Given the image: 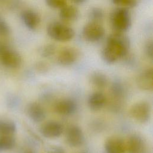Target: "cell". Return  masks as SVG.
<instances>
[{
	"label": "cell",
	"instance_id": "obj_1",
	"mask_svg": "<svg viewBox=\"0 0 153 153\" xmlns=\"http://www.w3.org/2000/svg\"><path fill=\"white\" fill-rule=\"evenodd\" d=\"M130 45V39L127 35L114 32L107 38L106 45L102 51V57L105 62L114 63L127 54Z\"/></svg>",
	"mask_w": 153,
	"mask_h": 153
},
{
	"label": "cell",
	"instance_id": "obj_2",
	"mask_svg": "<svg viewBox=\"0 0 153 153\" xmlns=\"http://www.w3.org/2000/svg\"><path fill=\"white\" fill-rule=\"evenodd\" d=\"M110 23L115 32L123 33L127 30L131 23L130 12L127 8L117 7L110 14Z\"/></svg>",
	"mask_w": 153,
	"mask_h": 153
},
{
	"label": "cell",
	"instance_id": "obj_3",
	"mask_svg": "<svg viewBox=\"0 0 153 153\" xmlns=\"http://www.w3.org/2000/svg\"><path fill=\"white\" fill-rule=\"evenodd\" d=\"M47 33L52 39L58 41H69L75 35V31L71 27L60 22L50 23L47 27Z\"/></svg>",
	"mask_w": 153,
	"mask_h": 153
},
{
	"label": "cell",
	"instance_id": "obj_4",
	"mask_svg": "<svg viewBox=\"0 0 153 153\" xmlns=\"http://www.w3.org/2000/svg\"><path fill=\"white\" fill-rule=\"evenodd\" d=\"M131 117L140 123H147L151 117V106L149 102L141 100L134 103L129 110Z\"/></svg>",
	"mask_w": 153,
	"mask_h": 153
},
{
	"label": "cell",
	"instance_id": "obj_5",
	"mask_svg": "<svg viewBox=\"0 0 153 153\" xmlns=\"http://www.w3.org/2000/svg\"><path fill=\"white\" fill-rule=\"evenodd\" d=\"M83 38L89 42H96L102 39L105 35L104 27L100 24L94 22L86 23L82 30Z\"/></svg>",
	"mask_w": 153,
	"mask_h": 153
},
{
	"label": "cell",
	"instance_id": "obj_6",
	"mask_svg": "<svg viewBox=\"0 0 153 153\" xmlns=\"http://www.w3.org/2000/svg\"><path fill=\"white\" fill-rule=\"evenodd\" d=\"M66 140L71 147L76 148L82 145L85 137L82 129L76 125L69 127L66 132Z\"/></svg>",
	"mask_w": 153,
	"mask_h": 153
},
{
	"label": "cell",
	"instance_id": "obj_7",
	"mask_svg": "<svg viewBox=\"0 0 153 153\" xmlns=\"http://www.w3.org/2000/svg\"><path fill=\"white\" fill-rule=\"evenodd\" d=\"M62 124L55 120H50L44 123L40 127L41 134L46 138L54 139L59 137L63 133Z\"/></svg>",
	"mask_w": 153,
	"mask_h": 153
},
{
	"label": "cell",
	"instance_id": "obj_8",
	"mask_svg": "<svg viewBox=\"0 0 153 153\" xmlns=\"http://www.w3.org/2000/svg\"><path fill=\"white\" fill-rule=\"evenodd\" d=\"M79 57V51L72 47L62 48L57 55V62L63 66H69L73 64Z\"/></svg>",
	"mask_w": 153,
	"mask_h": 153
},
{
	"label": "cell",
	"instance_id": "obj_9",
	"mask_svg": "<svg viewBox=\"0 0 153 153\" xmlns=\"http://www.w3.org/2000/svg\"><path fill=\"white\" fill-rule=\"evenodd\" d=\"M126 148L129 153H148V151L144 139L137 134H133L128 137Z\"/></svg>",
	"mask_w": 153,
	"mask_h": 153
},
{
	"label": "cell",
	"instance_id": "obj_10",
	"mask_svg": "<svg viewBox=\"0 0 153 153\" xmlns=\"http://www.w3.org/2000/svg\"><path fill=\"white\" fill-rule=\"evenodd\" d=\"M54 111L62 115H71L77 110V103L70 98H65L57 101L54 106Z\"/></svg>",
	"mask_w": 153,
	"mask_h": 153
},
{
	"label": "cell",
	"instance_id": "obj_11",
	"mask_svg": "<svg viewBox=\"0 0 153 153\" xmlns=\"http://www.w3.org/2000/svg\"><path fill=\"white\" fill-rule=\"evenodd\" d=\"M26 113L31 120L35 123H40L46 117V111L39 103L32 102L26 106Z\"/></svg>",
	"mask_w": 153,
	"mask_h": 153
},
{
	"label": "cell",
	"instance_id": "obj_12",
	"mask_svg": "<svg viewBox=\"0 0 153 153\" xmlns=\"http://www.w3.org/2000/svg\"><path fill=\"white\" fill-rule=\"evenodd\" d=\"M1 61L4 65L10 68H16L22 63V57L19 53L9 48L0 55Z\"/></svg>",
	"mask_w": 153,
	"mask_h": 153
},
{
	"label": "cell",
	"instance_id": "obj_13",
	"mask_svg": "<svg viewBox=\"0 0 153 153\" xmlns=\"http://www.w3.org/2000/svg\"><path fill=\"white\" fill-rule=\"evenodd\" d=\"M126 148L124 140L117 136L109 137L105 143L106 153H125Z\"/></svg>",
	"mask_w": 153,
	"mask_h": 153
},
{
	"label": "cell",
	"instance_id": "obj_14",
	"mask_svg": "<svg viewBox=\"0 0 153 153\" xmlns=\"http://www.w3.org/2000/svg\"><path fill=\"white\" fill-rule=\"evenodd\" d=\"M153 70L152 68L143 71L137 76L136 82L137 86L143 90H151L153 88Z\"/></svg>",
	"mask_w": 153,
	"mask_h": 153
},
{
	"label": "cell",
	"instance_id": "obj_15",
	"mask_svg": "<svg viewBox=\"0 0 153 153\" xmlns=\"http://www.w3.org/2000/svg\"><path fill=\"white\" fill-rule=\"evenodd\" d=\"M22 19L25 26L29 29H35L40 23V17L37 12L33 10H24L21 14Z\"/></svg>",
	"mask_w": 153,
	"mask_h": 153
},
{
	"label": "cell",
	"instance_id": "obj_16",
	"mask_svg": "<svg viewBox=\"0 0 153 153\" xmlns=\"http://www.w3.org/2000/svg\"><path fill=\"white\" fill-rule=\"evenodd\" d=\"M106 102V96L100 91H94L91 93L87 99V105L88 108L94 111L101 109L105 106Z\"/></svg>",
	"mask_w": 153,
	"mask_h": 153
},
{
	"label": "cell",
	"instance_id": "obj_17",
	"mask_svg": "<svg viewBox=\"0 0 153 153\" xmlns=\"http://www.w3.org/2000/svg\"><path fill=\"white\" fill-rule=\"evenodd\" d=\"M79 16V10L73 5H66L60 10L59 17L64 22L75 20Z\"/></svg>",
	"mask_w": 153,
	"mask_h": 153
},
{
	"label": "cell",
	"instance_id": "obj_18",
	"mask_svg": "<svg viewBox=\"0 0 153 153\" xmlns=\"http://www.w3.org/2000/svg\"><path fill=\"white\" fill-rule=\"evenodd\" d=\"M91 83L96 87L103 88L108 84V78L106 76L100 72H93L90 77Z\"/></svg>",
	"mask_w": 153,
	"mask_h": 153
},
{
	"label": "cell",
	"instance_id": "obj_19",
	"mask_svg": "<svg viewBox=\"0 0 153 153\" xmlns=\"http://www.w3.org/2000/svg\"><path fill=\"white\" fill-rule=\"evenodd\" d=\"M16 130V124L9 120H0V134L13 135Z\"/></svg>",
	"mask_w": 153,
	"mask_h": 153
},
{
	"label": "cell",
	"instance_id": "obj_20",
	"mask_svg": "<svg viewBox=\"0 0 153 153\" xmlns=\"http://www.w3.org/2000/svg\"><path fill=\"white\" fill-rule=\"evenodd\" d=\"M15 144L16 139L13 135H5L0 137V151L11 149Z\"/></svg>",
	"mask_w": 153,
	"mask_h": 153
},
{
	"label": "cell",
	"instance_id": "obj_21",
	"mask_svg": "<svg viewBox=\"0 0 153 153\" xmlns=\"http://www.w3.org/2000/svg\"><path fill=\"white\" fill-rule=\"evenodd\" d=\"M88 17L90 22L100 23L104 18V12L102 8L97 7H93L89 11Z\"/></svg>",
	"mask_w": 153,
	"mask_h": 153
},
{
	"label": "cell",
	"instance_id": "obj_22",
	"mask_svg": "<svg viewBox=\"0 0 153 153\" xmlns=\"http://www.w3.org/2000/svg\"><path fill=\"white\" fill-rule=\"evenodd\" d=\"M111 91L112 96L116 99H121L124 94V88L123 85L118 81L114 82L111 87Z\"/></svg>",
	"mask_w": 153,
	"mask_h": 153
},
{
	"label": "cell",
	"instance_id": "obj_23",
	"mask_svg": "<svg viewBox=\"0 0 153 153\" xmlns=\"http://www.w3.org/2000/svg\"><path fill=\"white\" fill-rule=\"evenodd\" d=\"M56 47L53 44H45L42 46L39 50V53L42 57H49L56 52Z\"/></svg>",
	"mask_w": 153,
	"mask_h": 153
},
{
	"label": "cell",
	"instance_id": "obj_24",
	"mask_svg": "<svg viewBox=\"0 0 153 153\" xmlns=\"http://www.w3.org/2000/svg\"><path fill=\"white\" fill-rule=\"evenodd\" d=\"M112 2L118 5L120 7L128 8L135 7L137 1L136 0H112Z\"/></svg>",
	"mask_w": 153,
	"mask_h": 153
},
{
	"label": "cell",
	"instance_id": "obj_25",
	"mask_svg": "<svg viewBox=\"0 0 153 153\" xmlns=\"http://www.w3.org/2000/svg\"><path fill=\"white\" fill-rule=\"evenodd\" d=\"M46 4L53 8H59L60 10L64 7L67 3L64 0H46Z\"/></svg>",
	"mask_w": 153,
	"mask_h": 153
},
{
	"label": "cell",
	"instance_id": "obj_26",
	"mask_svg": "<svg viewBox=\"0 0 153 153\" xmlns=\"http://www.w3.org/2000/svg\"><path fill=\"white\" fill-rule=\"evenodd\" d=\"M10 32V28L8 25L0 17V36H7Z\"/></svg>",
	"mask_w": 153,
	"mask_h": 153
},
{
	"label": "cell",
	"instance_id": "obj_27",
	"mask_svg": "<svg viewBox=\"0 0 153 153\" xmlns=\"http://www.w3.org/2000/svg\"><path fill=\"white\" fill-rule=\"evenodd\" d=\"M152 40H149L148 41L145 46V53L147 55V56L150 59H152Z\"/></svg>",
	"mask_w": 153,
	"mask_h": 153
},
{
	"label": "cell",
	"instance_id": "obj_28",
	"mask_svg": "<svg viewBox=\"0 0 153 153\" xmlns=\"http://www.w3.org/2000/svg\"><path fill=\"white\" fill-rule=\"evenodd\" d=\"M49 153H65L63 149L60 146H53L49 150Z\"/></svg>",
	"mask_w": 153,
	"mask_h": 153
},
{
	"label": "cell",
	"instance_id": "obj_29",
	"mask_svg": "<svg viewBox=\"0 0 153 153\" xmlns=\"http://www.w3.org/2000/svg\"><path fill=\"white\" fill-rule=\"evenodd\" d=\"M84 2H85L84 0H76V1H74V2L75 3V4H82Z\"/></svg>",
	"mask_w": 153,
	"mask_h": 153
},
{
	"label": "cell",
	"instance_id": "obj_30",
	"mask_svg": "<svg viewBox=\"0 0 153 153\" xmlns=\"http://www.w3.org/2000/svg\"><path fill=\"white\" fill-rule=\"evenodd\" d=\"M25 153H34V152H32V151H28V152H25Z\"/></svg>",
	"mask_w": 153,
	"mask_h": 153
},
{
	"label": "cell",
	"instance_id": "obj_31",
	"mask_svg": "<svg viewBox=\"0 0 153 153\" xmlns=\"http://www.w3.org/2000/svg\"><path fill=\"white\" fill-rule=\"evenodd\" d=\"M79 153H88L87 152H79Z\"/></svg>",
	"mask_w": 153,
	"mask_h": 153
}]
</instances>
